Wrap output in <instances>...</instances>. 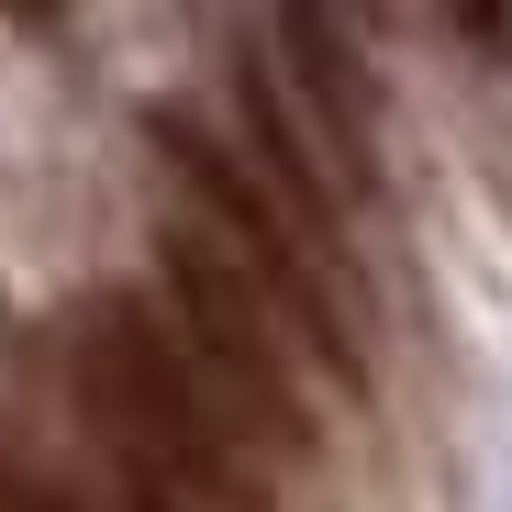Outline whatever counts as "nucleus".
<instances>
[{
  "label": "nucleus",
  "instance_id": "obj_6",
  "mask_svg": "<svg viewBox=\"0 0 512 512\" xmlns=\"http://www.w3.org/2000/svg\"><path fill=\"white\" fill-rule=\"evenodd\" d=\"M0 512H78V501H56L45 479H0Z\"/></svg>",
  "mask_w": 512,
  "mask_h": 512
},
{
  "label": "nucleus",
  "instance_id": "obj_4",
  "mask_svg": "<svg viewBox=\"0 0 512 512\" xmlns=\"http://www.w3.org/2000/svg\"><path fill=\"white\" fill-rule=\"evenodd\" d=\"M279 45H290V67H301L312 134L334 145L346 190H379V90H368V56H357V34L334 23V12H312V0H290V12H279ZM312 134H301V145H312Z\"/></svg>",
  "mask_w": 512,
  "mask_h": 512
},
{
  "label": "nucleus",
  "instance_id": "obj_1",
  "mask_svg": "<svg viewBox=\"0 0 512 512\" xmlns=\"http://www.w3.org/2000/svg\"><path fill=\"white\" fill-rule=\"evenodd\" d=\"M78 390H90V423L112 468H145L179 490V512H268V490H256V468L234 457L223 412L201 401V379L179 368V346L134 312V301H101L90 323H78Z\"/></svg>",
  "mask_w": 512,
  "mask_h": 512
},
{
  "label": "nucleus",
  "instance_id": "obj_2",
  "mask_svg": "<svg viewBox=\"0 0 512 512\" xmlns=\"http://www.w3.org/2000/svg\"><path fill=\"white\" fill-rule=\"evenodd\" d=\"M167 290H179V323H190V379H201V401L223 412V435H268L279 457H301L312 446V412H301V390H290V368H279V346H268V290H256L234 256L212 245V223H167Z\"/></svg>",
  "mask_w": 512,
  "mask_h": 512
},
{
  "label": "nucleus",
  "instance_id": "obj_3",
  "mask_svg": "<svg viewBox=\"0 0 512 512\" xmlns=\"http://www.w3.org/2000/svg\"><path fill=\"white\" fill-rule=\"evenodd\" d=\"M145 145L167 156V167H179V179L212 201V245L234 256V268L256 279V290H268L290 323H301V346L334 368V379H346V390H368V357H357V334H346V312H334L323 301V279H312V256H301V234H290V212L268 201V190H256V167L201 123V112H179V101H156L145 112Z\"/></svg>",
  "mask_w": 512,
  "mask_h": 512
},
{
  "label": "nucleus",
  "instance_id": "obj_7",
  "mask_svg": "<svg viewBox=\"0 0 512 512\" xmlns=\"http://www.w3.org/2000/svg\"><path fill=\"white\" fill-rule=\"evenodd\" d=\"M123 501H134V512H179V490H167V479H145V468H123Z\"/></svg>",
  "mask_w": 512,
  "mask_h": 512
},
{
  "label": "nucleus",
  "instance_id": "obj_5",
  "mask_svg": "<svg viewBox=\"0 0 512 512\" xmlns=\"http://www.w3.org/2000/svg\"><path fill=\"white\" fill-rule=\"evenodd\" d=\"M234 123H245V167H256V190L290 212V234H323V223H334V179L312 167L290 101L268 90V67H256V56H234Z\"/></svg>",
  "mask_w": 512,
  "mask_h": 512
}]
</instances>
